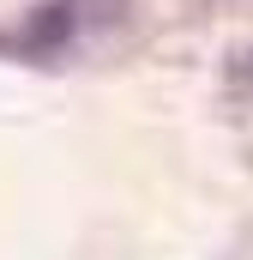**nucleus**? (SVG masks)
Masks as SVG:
<instances>
[{"label": "nucleus", "mask_w": 253, "mask_h": 260, "mask_svg": "<svg viewBox=\"0 0 253 260\" xmlns=\"http://www.w3.org/2000/svg\"><path fill=\"white\" fill-rule=\"evenodd\" d=\"M217 91L235 115H253V43H229L217 55Z\"/></svg>", "instance_id": "obj_1"}, {"label": "nucleus", "mask_w": 253, "mask_h": 260, "mask_svg": "<svg viewBox=\"0 0 253 260\" xmlns=\"http://www.w3.org/2000/svg\"><path fill=\"white\" fill-rule=\"evenodd\" d=\"M72 12H78V30L85 37H109V30L126 24L133 0H72Z\"/></svg>", "instance_id": "obj_2"}, {"label": "nucleus", "mask_w": 253, "mask_h": 260, "mask_svg": "<svg viewBox=\"0 0 253 260\" xmlns=\"http://www.w3.org/2000/svg\"><path fill=\"white\" fill-rule=\"evenodd\" d=\"M205 6H223V0H205Z\"/></svg>", "instance_id": "obj_3"}]
</instances>
